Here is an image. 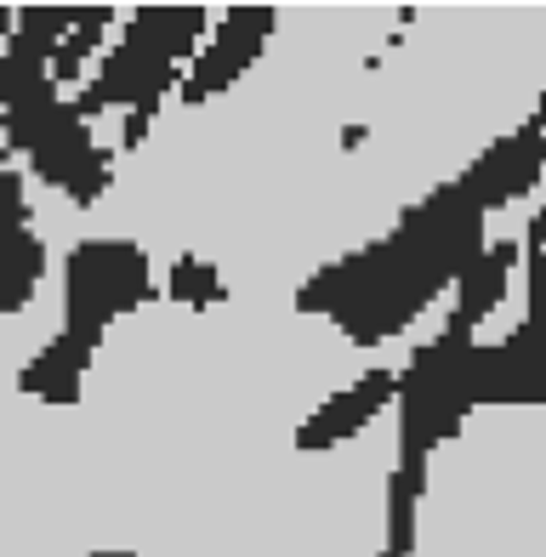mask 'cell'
Segmentation results:
<instances>
[{
  "instance_id": "obj_12",
  "label": "cell",
  "mask_w": 546,
  "mask_h": 557,
  "mask_svg": "<svg viewBox=\"0 0 546 557\" xmlns=\"http://www.w3.org/2000/svg\"><path fill=\"white\" fill-rule=\"evenodd\" d=\"M114 23H120L114 7H80V23H74V29L58 40L52 63H46V69H52V86H58V91L74 86V81L86 74V58L97 52V46H103V35L114 29Z\"/></svg>"
},
{
  "instance_id": "obj_1",
  "label": "cell",
  "mask_w": 546,
  "mask_h": 557,
  "mask_svg": "<svg viewBox=\"0 0 546 557\" xmlns=\"http://www.w3.org/2000/svg\"><path fill=\"white\" fill-rule=\"evenodd\" d=\"M489 245L484 211L461 194V183H438L353 257L319 268L296 290V313H325L353 347H382L405 336L433 301L473 268Z\"/></svg>"
},
{
  "instance_id": "obj_8",
  "label": "cell",
  "mask_w": 546,
  "mask_h": 557,
  "mask_svg": "<svg viewBox=\"0 0 546 557\" xmlns=\"http://www.w3.org/2000/svg\"><path fill=\"white\" fill-rule=\"evenodd\" d=\"M387 404H393V370H364L353 387L331 393L302 426H296V449H302V455H325V449L347 444L353 433H364Z\"/></svg>"
},
{
  "instance_id": "obj_11",
  "label": "cell",
  "mask_w": 546,
  "mask_h": 557,
  "mask_svg": "<svg viewBox=\"0 0 546 557\" xmlns=\"http://www.w3.org/2000/svg\"><path fill=\"white\" fill-rule=\"evenodd\" d=\"M46 285V239L35 227H0V319L23 313Z\"/></svg>"
},
{
  "instance_id": "obj_17",
  "label": "cell",
  "mask_w": 546,
  "mask_h": 557,
  "mask_svg": "<svg viewBox=\"0 0 546 557\" xmlns=\"http://www.w3.org/2000/svg\"><path fill=\"white\" fill-rule=\"evenodd\" d=\"M91 557H137V552H91Z\"/></svg>"
},
{
  "instance_id": "obj_4",
  "label": "cell",
  "mask_w": 546,
  "mask_h": 557,
  "mask_svg": "<svg viewBox=\"0 0 546 557\" xmlns=\"http://www.w3.org/2000/svg\"><path fill=\"white\" fill-rule=\"evenodd\" d=\"M479 336L444 319V331L410 352L405 370H393V410H399V472L427 478L438 444H450L467 416L479 410L473 382Z\"/></svg>"
},
{
  "instance_id": "obj_14",
  "label": "cell",
  "mask_w": 546,
  "mask_h": 557,
  "mask_svg": "<svg viewBox=\"0 0 546 557\" xmlns=\"http://www.w3.org/2000/svg\"><path fill=\"white\" fill-rule=\"evenodd\" d=\"M165 296L188 301V308H216V301H228V285H222V273L206 257H177V268L165 278Z\"/></svg>"
},
{
  "instance_id": "obj_16",
  "label": "cell",
  "mask_w": 546,
  "mask_h": 557,
  "mask_svg": "<svg viewBox=\"0 0 546 557\" xmlns=\"http://www.w3.org/2000/svg\"><path fill=\"white\" fill-rule=\"evenodd\" d=\"M530 120H535V125H541V132H546V97H541V109H535Z\"/></svg>"
},
{
  "instance_id": "obj_13",
  "label": "cell",
  "mask_w": 546,
  "mask_h": 557,
  "mask_svg": "<svg viewBox=\"0 0 546 557\" xmlns=\"http://www.w3.org/2000/svg\"><path fill=\"white\" fill-rule=\"evenodd\" d=\"M421 495H427V478L393 467V478H387V552L393 557L415 552V506H421Z\"/></svg>"
},
{
  "instance_id": "obj_7",
  "label": "cell",
  "mask_w": 546,
  "mask_h": 557,
  "mask_svg": "<svg viewBox=\"0 0 546 557\" xmlns=\"http://www.w3.org/2000/svg\"><path fill=\"white\" fill-rule=\"evenodd\" d=\"M541 176H546V132H541L535 120H524L518 132L495 137L484 154L456 176V183H461V194L489 216V211L512 206V199L535 194V188H541Z\"/></svg>"
},
{
  "instance_id": "obj_10",
  "label": "cell",
  "mask_w": 546,
  "mask_h": 557,
  "mask_svg": "<svg viewBox=\"0 0 546 557\" xmlns=\"http://www.w3.org/2000/svg\"><path fill=\"white\" fill-rule=\"evenodd\" d=\"M97 352L80 347V342H69L63 331L46 342L29 364L17 370V393H29V398H46V404H74L86 387V370H91Z\"/></svg>"
},
{
  "instance_id": "obj_15",
  "label": "cell",
  "mask_w": 546,
  "mask_h": 557,
  "mask_svg": "<svg viewBox=\"0 0 546 557\" xmlns=\"http://www.w3.org/2000/svg\"><path fill=\"white\" fill-rule=\"evenodd\" d=\"M524 324H541L546 331V250H535L530 257V301H524Z\"/></svg>"
},
{
  "instance_id": "obj_18",
  "label": "cell",
  "mask_w": 546,
  "mask_h": 557,
  "mask_svg": "<svg viewBox=\"0 0 546 557\" xmlns=\"http://www.w3.org/2000/svg\"><path fill=\"white\" fill-rule=\"evenodd\" d=\"M382 557H393V552H382Z\"/></svg>"
},
{
  "instance_id": "obj_2",
  "label": "cell",
  "mask_w": 546,
  "mask_h": 557,
  "mask_svg": "<svg viewBox=\"0 0 546 557\" xmlns=\"http://www.w3.org/2000/svg\"><path fill=\"white\" fill-rule=\"evenodd\" d=\"M80 23V7H23L12 12V40L0 46V132L7 148L29 160L46 188L69 206H97L114 188V154L97 148L91 125L52 86V52Z\"/></svg>"
},
{
  "instance_id": "obj_3",
  "label": "cell",
  "mask_w": 546,
  "mask_h": 557,
  "mask_svg": "<svg viewBox=\"0 0 546 557\" xmlns=\"http://www.w3.org/2000/svg\"><path fill=\"white\" fill-rule=\"evenodd\" d=\"M206 7H137L126 12V35L109 46L103 69L69 97L74 114L86 125L109 109H126V132H120V154H137L160 103L183 86V69L194 63L200 40L211 35Z\"/></svg>"
},
{
  "instance_id": "obj_5",
  "label": "cell",
  "mask_w": 546,
  "mask_h": 557,
  "mask_svg": "<svg viewBox=\"0 0 546 557\" xmlns=\"http://www.w3.org/2000/svg\"><path fill=\"white\" fill-rule=\"evenodd\" d=\"M154 296V268L137 239H80L63 257V336L97 352L120 313Z\"/></svg>"
},
{
  "instance_id": "obj_6",
  "label": "cell",
  "mask_w": 546,
  "mask_h": 557,
  "mask_svg": "<svg viewBox=\"0 0 546 557\" xmlns=\"http://www.w3.org/2000/svg\"><path fill=\"white\" fill-rule=\"evenodd\" d=\"M273 23H280V12H273V7H228V12H216L211 17V35L200 40L194 63L183 69L177 97H183L188 109H200V103H211V97H222L245 69L268 52Z\"/></svg>"
},
{
  "instance_id": "obj_9",
  "label": "cell",
  "mask_w": 546,
  "mask_h": 557,
  "mask_svg": "<svg viewBox=\"0 0 546 557\" xmlns=\"http://www.w3.org/2000/svg\"><path fill=\"white\" fill-rule=\"evenodd\" d=\"M518 257H524V245H518V239H495V245H484L479 257H473V268H467V273L456 278V308H450V324H461V331H473V336H479V324H484L495 308H501L507 278H512Z\"/></svg>"
}]
</instances>
